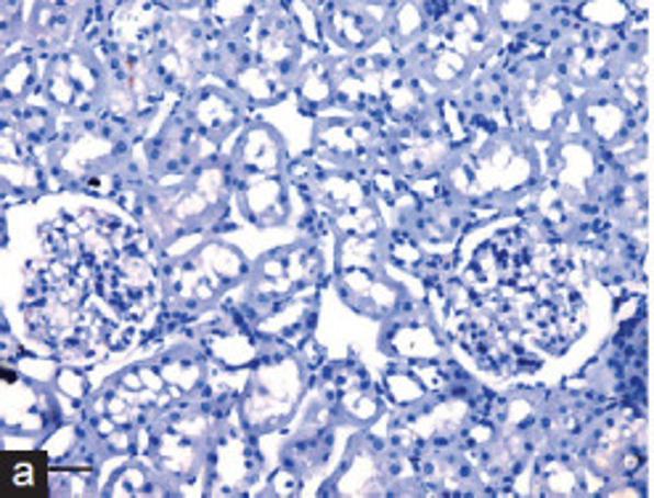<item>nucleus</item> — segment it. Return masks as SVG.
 <instances>
[{"instance_id":"f257e3e1","label":"nucleus","mask_w":654,"mask_h":498,"mask_svg":"<svg viewBox=\"0 0 654 498\" xmlns=\"http://www.w3.org/2000/svg\"><path fill=\"white\" fill-rule=\"evenodd\" d=\"M43 480L41 464L32 456H9L3 459V490L9 494H37V483Z\"/></svg>"}]
</instances>
